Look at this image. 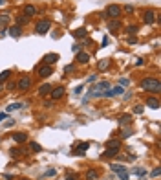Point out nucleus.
<instances>
[{
	"label": "nucleus",
	"instance_id": "1",
	"mask_svg": "<svg viewBox=\"0 0 161 180\" xmlns=\"http://www.w3.org/2000/svg\"><path fill=\"white\" fill-rule=\"evenodd\" d=\"M141 88L148 90V92H152V94H159L161 92V83L154 77H145L143 81H141Z\"/></svg>",
	"mask_w": 161,
	"mask_h": 180
},
{
	"label": "nucleus",
	"instance_id": "2",
	"mask_svg": "<svg viewBox=\"0 0 161 180\" xmlns=\"http://www.w3.org/2000/svg\"><path fill=\"white\" fill-rule=\"evenodd\" d=\"M49 28H51V22H49L48 18H44V20H40V22L37 24V28H35V29H37L39 35H46V33L49 31Z\"/></svg>",
	"mask_w": 161,
	"mask_h": 180
},
{
	"label": "nucleus",
	"instance_id": "3",
	"mask_svg": "<svg viewBox=\"0 0 161 180\" xmlns=\"http://www.w3.org/2000/svg\"><path fill=\"white\" fill-rule=\"evenodd\" d=\"M17 87H18V90H20V92H26V90H29V88H31V79H29L28 76L20 77V79H18V83H17Z\"/></svg>",
	"mask_w": 161,
	"mask_h": 180
},
{
	"label": "nucleus",
	"instance_id": "4",
	"mask_svg": "<svg viewBox=\"0 0 161 180\" xmlns=\"http://www.w3.org/2000/svg\"><path fill=\"white\" fill-rule=\"evenodd\" d=\"M106 17H108V18H119V17H121V7L115 6V4L108 6V7H106Z\"/></svg>",
	"mask_w": 161,
	"mask_h": 180
},
{
	"label": "nucleus",
	"instance_id": "5",
	"mask_svg": "<svg viewBox=\"0 0 161 180\" xmlns=\"http://www.w3.org/2000/svg\"><path fill=\"white\" fill-rule=\"evenodd\" d=\"M37 72H39L40 77H48V76L53 74V68H51V64H42V66L37 68Z\"/></svg>",
	"mask_w": 161,
	"mask_h": 180
},
{
	"label": "nucleus",
	"instance_id": "6",
	"mask_svg": "<svg viewBox=\"0 0 161 180\" xmlns=\"http://www.w3.org/2000/svg\"><path fill=\"white\" fill-rule=\"evenodd\" d=\"M121 151V147H112V149H106L103 154H101V158H114V156H117Z\"/></svg>",
	"mask_w": 161,
	"mask_h": 180
},
{
	"label": "nucleus",
	"instance_id": "7",
	"mask_svg": "<svg viewBox=\"0 0 161 180\" xmlns=\"http://www.w3.org/2000/svg\"><path fill=\"white\" fill-rule=\"evenodd\" d=\"M7 31H9V35H11L13 39H18L20 35H22V28H20V26H9Z\"/></svg>",
	"mask_w": 161,
	"mask_h": 180
},
{
	"label": "nucleus",
	"instance_id": "8",
	"mask_svg": "<svg viewBox=\"0 0 161 180\" xmlns=\"http://www.w3.org/2000/svg\"><path fill=\"white\" fill-rule=\"evenodd\" d=\"M49 96H51V99H60V97L64 96V88H62V87L51 88V94H49Z\"/></svg>",
	"mask_w": 161,
	"mask_h": 180
},
{
	"label": "nucleus",
	"instance_id": "9",
	"mask_svg": "<svg viewBox=\"0 0 161 180\" xmlns=\"http://www.w3.org/2000/svg\"><path fill=\"white\" fill-rule=\"evenodd\" d=\"M143 20L147 22V24H154V22H156V13H154V11H150V9H148V11H145Z\"/></svg>",
	"mask_w": 161,
	"mask_h": 180
},
{
	"label": "nucleus",
	"instance_id": "10",
	"mask_svg": "<svg viewBox=\"0 0 161 180\" xmlns=\"http://www.w3.org/2000/svg\"><path fill=\"white\" fill-rule=\"evenodd\" d=\"M13 140H15L17 143H24V142L28 140V134H26V132H15V134H13Z\"/></svg>",
	"mask_w": 161,
	"mask_h": 180
},
{
	"label": "nucleus",
	"instance_id": "11",
	"mask_svg": "<svg viewBox=\"0 0 161 180\" xmlns=\"http://www.w3.org/2000/svg\"><path fill=\"white\" fill-rule=\"evenodd\" d=\"M119 127H124V125H128L130 121H132V116L130 114H123V116H119Z\"/></svg>",
	"mask_w": 161,
	"mask_h": 180
},
{
	"label": "nucleus",
	"instance_id": "12",
	"mask_svg": "<svg viewBox=\"0 0 161 180\" xmlns=\"http://www.w3.org/2000/svg\"><path fill=\"white\" fill-rule=\"evenodd\" d=\"M39 94L40 96H49L51 94V85H40V88H39Z\"/></svg>",
	"mask_w": 161,
	"mask_h": 180
},
{
	"label": "nucleus",
	"instance_id": "13",
	"mask_svg": "<svg viewBox=\"0 0 161 180\" xmlns=\"http://www.w3.org/2000/svg\"><path fill=\"white\" fill-rule=\"evenodd\" d=\"M55 61H59L57 53H48V55H44V64H53Z\"/></svg>",
	"mask_w": 161,
	"mask_h": 180
},
{
	"label": "nucleus",
	"instance_id": "14",
	"mask_svg": "<svg viewBox=\"0 0 161 180\" xmlns=\"http://www.w3.org/2000/svg\"><path fill=\"white\" fill-rule=\"evenodd\" d=\"M77 61L83 63V64H86V63L90 61V53H86V52H79V53H77Z\"/></svg>",
	"mask_w": 161,
	"mask_h": 180
},
{
	"label": "nucleus",
	"instance_id": "15",
	"mask_svg": "<svg viewBox=\"0 0 161 180\" xmlns=\"http://www.w3.org/2000/svg\"><path fill=\"white\" fill-rule=\"evenodd\" d=\"M7 24H9V15H7V13L0 15V29H6Z\"/></svg>",
	"mask_w": 161,
	"mask_h": 180
},
{
	"label": "nucleus",
	"instance_id": "16",
	"mask_svg": "<svg viewBox=\"0 0 161 180\" xmlns=\"http://www.w3.org/2000/svg\"><path fill=\"white\" fill-rule=\"evenodd\" d=\"M28 22H29V17H26V15H18L17 17V26L22 28V26H26Z\"/></svg>",
	"mask_w": 161,
	"mask_h": 180
},
{
	"label": "nucleus",
	"instance_id": "17",
	"mask_svg": "<svg viewBox=\"0 0 161 180\" xmlns=\"http://www.w3.org/2000/svg\"><path fill=\"white\" fill-rule=\"evenodd\" d=\"M35 13H37V9H35V6H31V4H28V6L24 7V15H26V17H33Z\"/></svg>",
	"mask_w": 161,
	"mask_h": 180
},
{
	"label": "nucleus",
	"instance_id": "18",
	"mask_svg": "<svg viewBox=\"0 0 161 180\" xmlns=\"http://www.w3.org/2000/svg\"><path fill=\"white\" fill-rule=\"evenodd\" d=\"M86 178H88V180H97V178H99V171H97V169H88Z\"/></svg>",
	"mask_w": 161,
	"mask_h": 180
},
{
	"label": "nucleus",
	"instance_id": "19",
	"mask_svg": "<svg viewBox=\"0 0 161 180\" xmlns=\"http://www.w3.org/2000/svg\"><path fill=\"white\" fill-rule=\"evenodd\" d=\"M110 167H112V171H115V173H124L126 171V167H124L123 164H110Z\"/></svg>",
	"mask_w": 161,
	"mask_h": 180
},
{
	"label": "nucleus",
	"instance_id": "20",
	"mask_svg": "<svg viewBox=\"0 0 161 180\" xmlns=\"http://www.w3.org/2000/svg\"><path fill=\"white\" fill-rule=\"evenodd\" d=\"M86 35H88V31L84 28H79V29H75V31H73V37H77V39H84Z\"/></svg>",
	"mask_w": 161,
	"mask_h": 180
},
{
	"label": "nucleus",
	"instance_id": "21",
	"mask_svg": "<svg viewBox=\"0 0 161 180\" xmlns=\"http://www.w3.org/2000/svg\"><path fill=\"white\" fill-rule=\"evenodd\" d=\"M119 28H121L119 18H112V20L108 22V29H119Z\"/></svg>",
	"mask_w": 161,
	"mask_h": 180
},
{
	"label": "nucleus",
	"instance_id": "22",
	"mask_svg": "<svg viewBox=\"0 0 161 180\" xmlns=\"http://www.w3.org/2000/svg\"><path fill=\"white\" fill-rule=\"evenodd\" d=\"M147 105H148L150 108H154V110H156V108H159V101H158V99H156V97H148Z\"/></svg>",
	"mask_w": 161,
	"mask_h": 180
},
{
	"label": "nucleus",
	"instance_id": "23",
	"mask_svg": "<svg viewBox=\"0 0 161 180\" xmlns=\"http://www.w3.org/2000/svg\"><path fill=\"white\" fill-rule=\"evenodd\" d=\"M112 147H121V140H108L106 149H112Z\"/></svg>",
	"mask_w": 161,
	"mask_h": 180
},
{
	"label": "nucleus",
	"instance_id": "24",
	"mask_svg": "<svg viewBox=\"0 0 161 180\" xmlns=\"http://www.w3.org/2000/svg\"><path fill=\"white\" fill-rule=\"evenodd\" d=\"M9 76H11V72H9V70H4V72L0 74V85H2L4 81H7V79H9Z\"/></svg>",
	"mask_w": 161,
	"mask_h": 180
},
{
	"label": "nucleus",
	"instance_id": "25",
	"mask_svg": "<svg viewBox=\"0 0 161 180\" xmlns=\"http://www.w3.org/2000/svg\"><path fill=\"white\" fill-rule=\"evenodd\" d=\"M18 108H22V103H11V105H7V112L18 110Z\"/></svg>",
	"mask_w": 161,
	"mask_h": 180
},
{
	"label": "nucleus",
	"instance_id": "26",
	"mask_svg": "<svg viewBox=\"0 0 161 180\" xmlns=\"http://www.w3.org/2000/svg\"><path fill=\"white\" fill-rule=\"evenodd\" d=\"M29 149H31L33 153H40V151H42V149H40V145H39L37 142H31V145H29Z\"/></svg>",
	"mask_w": 161,
	"mask_h": 180
},
{
	"label": "nucleus",
	"instance_id": "27",
	"mask_svg": "<svg viewBox=\"0 0 161 180\" xmlns=\"http://www.w3.org/2000/svg\"><path fill=\"white\" fill-rule=\"evenodd\" d=\"M108 66H110V61H108V59H104V61L99 63V70H106Z\"/></svg>",
	"mask_w": 161,
	"mask_h": 180
},
{
	"label": "nucleus",
	"instance_id": "28",
	"mask_svg": "<svg viewBox=\"0 0 161 180\" xmlns=\"http://www.w3.org/2000/svg\"><path fill=\"white\" fill-rule=\"evenodd\" d=\"M126 33L128 35H135V33H137V26H128L126 28Z\"/></svg>",
	"mask_w": 161,
	"mask_h": 180
},
{
	"label": "nucleus",
	"instance_id": "29",
	"mask_svg": "<svg viewBox=\"0 0 161 180\" xmlns=\"http://www.w3.org/2000/svg\"><path fill=\"white\" fill-rule=\"evenodd\" d=\"M97 88H106V90H108V88H110V83H108V81H101V83L97 85ZM97 88H95V90H97Z\"/></svg>",
	"mask_w": 161,
	"mask_h": 180
},
{
	"label": "nucleus",
	"instance_id": "30",
	"mask_svg": "<svg viewBox=\"0 0 161 180\" xmlns=\"http://www.w3.org/2000/svg\"><path fill=\"white\" fill-rule=\"evenodd\" d=\"M134 175H137V177H145L147 171H145V169H134Z\"/></svg>",
	"mask_w": 161,
	"mask_h": 180
},
{
	"label": "nucleus",
	"instance_id": "31",
	"mask_svg": "<svg viewBox=\"0 0 161 180\" xmlns=\"http://www.w3.org/2000/svg\"><path fill=\"white\" fill-rule=\"evenodd\" d=\"M55 175H57V171H55V169H48V171L44 173V177H55Z\"/></svg>",
	"mask_w": 161,
	"mask_h": 180
},
{
	"label": "nucleus",
	"instance_id": "32",
	"mask_svg": "<svg viewBox=\"0 0 161 180\" xmlns=\"http://www.w3.org/2000/svg\"><path fill=\"white\" fill-rule=\"evenodd\" d=\"M80 46H83V44H73V46H72V52L73 53H79L80 52Z\"/></svg>",
	"mask_w": 161,
	"mask_h": 180
},
{
	"label": "nucleus",
	"instance_id": "33",
	"mask_svg": "<svg viewBox=\"0 0 161 180\" xmlns=\"http://www.w3.org/2000/svg\"><path fill=\"white\" fill-rule=\"evenodd\" d=\"M119 175V180H128V173L124 171V173H117Z\"/></svg>",
	"mask_w": 161,
	"mask_h": 180
},
{
	"label": "nucleus",
	"instance_id": "34",
	"mask_svg": "<svg viewBox=\"0 0 161 180\" xmlns=\"http://www.w3.org/2000/svg\"><path fill=\"white\" fill-rule=\"evenodd\" d=\"M121 136H123V138H130V136H132V131H130V129H126V131L121 134Z\"/></svg>",
	"mask_w": 161,
	"mask_h": 180
},
{
	"label": "nucleus",
	"instance_id": "35",
	"mask_svg": "<svg viewBox=\"0 0 161 180\" xmlns=\"http://www.w3.org/2000/svg\"><path fill=\"white\" fill-rule=\"evenodd\" d=\"M143 110H145V108L141 107V105H137V107L134 108V112H135V114H143Z\"/></svg>",
	"mask_w": 161,
	"mask_h": 180
},
{
	"label": "nucleus",
	"instance_id": "36",
	"mask_svg": "<svg viewBox=\"0 0 161 180\" xmlns=\"http://www.w3.org/2000/svg\"><path fill=\"white\" fill-rule=\"evenodd\" d=\"M20 154H22V153H20L18 149H11V156H17V158H18Z\"/></svg>",
	"mask_w": 161,
	"mask_h": 180
},
{
	"label": "nucleus",
	"instance_id": "37",
	"mask_svg": "<svg viewBox=\"0 0 161 180\" xmlns=\"http://www.w3.org/2000/svg\"><path fill=\"white\" fill-rule=\"evenodd\" d=\"M66 180H77V175H73V173H68V175H66Z\"/></svg>",
	"mask_w": 161,
	"mask_h": 180
},
{
	"label": "nucleus",
	"instance_id": "38",
	"mask_svg": "<svg viewBox=\"0 0 161 180\" xmlns=\"http://www.w3.org/2000/svg\"><path fill=\"white\" fill-rule=\"evenodd\" d=\"M128 83H130V81H128V79H124V77H123V79H119V85H121V87H126Z\"/></svg>",
	"mask_w": 161,
	"mask_h": 180
},
{
	"label": "nucleus",
	"instance_id": "39",
	"mask_svg": "<svg viewBox=\"0 0 161 180\" xmlns=\"http://www.w3.org/2000/svg\"><path fill=\"white\" fill-rule=\"evenodd\" d=\"M159 175H161V169H159V167H156L154 171H152V177H159Z\"/></svg>",
	"mask_w": 161,
	"mask_h": 180
},
{
	"label": "nucleus",
	"instance_id": "40",
	"mask_svg": "<svg viewBox=\"0 0 161 180\" xmlns=\"http://www.w3.org/2000/svg\"><path fill=\"white\" fill-rule=\"evenodd\" d=\"M132 11H134V7L130 6V4H128V6H124V13H132Z\"/></svg>",
	"mask_w": 161,
	"mask_h": 180
},
{
	"label": "nucleus",
	"instance_id": "41",
	"mask_svg": "<svg viewBox=\"0 0 161 180\" xmlns=\"http://www.w3.org/2000/svg\"><path fill=\"white\" fill-rule=\"evenodd\" d=\"M80 92H83V87H77V88H75V90H73V94H75V96H79V94H80Z\"/></svg>",
	"mask_w": 161,
	"mask_h": 180
},
{
	"label": "nucleus",
	"instance_id": "42",
	"mask_svg": "<svg viewBox=\"0 0 161 180\" xmlns=\"http://www.w3.org/2000/svg\"><path fill=\"white\" fill-rule=\"evenodd\" d=\"M135 64H137V66H143L145 61H143V59H135Z\"/></svg>",
	"mask_w": 161,
	"mask_h": 180
},
{
	"label": "nucleus",
	"instance_id": "43",
	"mask_svg": "<svg viewBox=\"0 0 161 180\" xmlns=\"http://www.w3.org/2000/svg\"><path fill=\"white\" fill-rule=\"evenodd\" d=\"M2 119H7V112H0V121Z\"/></svg>",
	"mask_w": 161,
	"mask_h": 180
},
{
	"label": "nucleus",
	"instance_id": "44",
	"mask_svg": "<svg viewBox=\"0 0 161 180\" xmlns=\"http://www.w3.org/2000/svg\"><path fill=\"white\" fill-rule=\"evenodd\" d=\"M15 87H17V83H9V85H7V90H13Z\"/></svg>",
	"mask_w": 161,
	"mask_h": 180
},
{
	"label": "nucleus",
	"instance_id": "45",
	"mask_svg": "<svg viewBox=\"0 0 161 180\" xmlns=\"http://www.w3.org/2000/svg\"><path fill=\"white\" fill-rule=\"evenodd\" d=\"M13 125H15V119H9V121L6 123V127H13Z\"/></svg>",
	"mask_w": 161,
	"mask_h": 180
},
{
	"label": "nucleus",
	"instance_id": "46",
	"mask_svg": "<svg viewBox=\"0 0 161 180\" xmlns=\"http://www.w3.org/2000/svg\"><path fill=\"white\" fill-rule=\"evenodd\" d=\"M4 180H13V175H4Z\"/></svg>",
	"mask_w": 161,
	"mask_h": 180
},
{
	"label": "nucleus",
	"instance_id": "47",
	"mask_svg": "<svg viewBox=\"0 0 161 180\" xmlns=\"http://www.w3.org/2000/svg\"><path fill=\"white\" fill-rule=\"evenodd\" d=\"M4 2H6V0H0V4H4Z\"/></svg>",
	"mask_w": 161,
	"mask_h": 180
},
{
	"label": "nucleus",
	"instance_id": "48",
	"mask_svg": "<svg viewBox=\"0 0 161 180\" xmlns=\"http://www.w3.org/2000/svg\"><path fill=\"white\" fill-rule=\"evenodd\" d=\"M22 180H28V178H22Z\"/></svg>",
	"mask_w": 161,
	"mask_h": 180
}]
</instances>
